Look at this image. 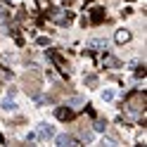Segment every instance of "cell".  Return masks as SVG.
Instances as JSON below:
<instances>
[{"instance_id":"6da1fadb","label":"cell","mask_w":147,"mask_h":147,"mask_svg":"<svg viewBox=\"0 0 147 147\" xmlns=\"http://www.w3.org/2000/svg\"><path fill=\"white\" fill-rule=\"evenodd\" d=\"M36 138H38V140H52L55 138V126L52 123H38L36 126Z\"/></svg>"},{"instance_id":"3957f363","label":"cell","mask_w":147,"mask_h":147,"mask_svg":"<svg viewBox=\"0 0 147 147\" xmlns=\"http://www.w3.org/2000/svg\"><path fill=\"white\" fill-rule=\"evenodd\" d=\"M55 142H57V145H62V147H67V145H74V138H71L69 133H62V135H57V133H55Z\"/></svg>"},{"instance_id":"9c48e42d","label":"cell","mask_w":147,"mask_h":147,"mask_svg":"<svg viewBox=\"0 0 147 147\" xmlns=\"http://www.w3.org/2000/svg\"><path fill=\"white\" fill-rule=\"evenodd\" d=\"M128 40H131V33H128L126 29H121L116 33V43H128Z\"/></svg>"},{"instance_id":"30bf717a","label":"cell","mask_w":147,"mask_h":147,"mask_svg":"<svg viewBox=\"0 0 147 147\" xmlns=\"http://www.w3.org/2000/svg\"><path fill=\"white\" fill-rule=\"evenodd\" d=\"M93 131H95V133H105V131H107V123H105V121H95V123H93Z\"/></svg>"},{"instance_id":"8992f818","label":"cell","mask_w":147,"mask_h":147,"mask_svg":"<svg viewBox=\"0 0 147 147\" xmlns=\"http://www.w3.org/2000/svg\"><path fill=\"white\" fill-rule=\"evenodd\" d=\"M102 19H105V10H102V7H95L93 14H90V22H93V24H102Z\"/></svg>"},{"instance_id":"52a82bcc","label":"cell","mask_w":147,"mask_h":147,"mask_svg":"<svg viewBox=\"0 0 147 147\" xmlns=\"http://www.w3.org/2000/svg\"><path fill=\"white\" fill-rule=\"evenodd\" d=\"M71 116H74V112H71V109H69L67 105L57 109V119H62V121H67V119H71Z\"/></svg>"},{"instance_id":"8fae6325","label":"cell","mask_w":147,"mask_h":147,"mask_svg":"<svg viewBox=\"0 0 147 147\" xmlns=\"http://www.w3.org/2000/svg\"><path fill=\"white\" fill-rule=\"evenodd\" d=\"M36 140H38V138H36V133H29V135H26V142H36Z\"/></svg>"},{"instance_id":"5b68a950","label":"cell","mask_w":147,"mask_h":147,"mask_svg":"<svg viewBox=\"0 0 147 147\" xmlns=\"http://www.w3.org/2000/svg\"><path fill=\"white\" fill-rule=\"evenodd\" d=\"M88 48L90 50H107V40L105 38H93V40L88 43Z\"/></svg>"},{"instance_id":"277c9868","label":"cell","mask_w":147,"mask_h":147,"mask_svg":"<svg viewBox=\"0 0 147 147\" xmlns=\"http://www.w3.org/2000/svg\"><path fill=\"white\" fill-rule=\"evenodd\" d=\"M83 105H86V100L81 97V95H74V97L67 100V107H71V109H78V107H83Z\"/></svg>"},{"instance_id":"ba28073f","label":"cell","mask_w":147,"mask_h":147,"mask_svg":"<svg viewBox=\"0 0 147 147\" xmlns=\"http://www.w3.org/2000/svg\"><path fill=\"white\" fill-rule=\"evenodd\" d=\"M100 97H102V100H105V102H112V100L116 97V93H114V90H112V88H105V90H102V93H100Z\"/></svg>"},{"instance_id":"7c38bea8","label":"cell","mask_w":147,"mask_h":147,"mask_svg":"<svg viewBox=\"0 0 147 147\" xmlns=\"http://www.w3.org/2000/svg\"><path fill=\"white\" fill-rule=\"evenodd\" d=\"M83 140H86V142H90V140H93V133H90V131H88V133H83Z\"/></svg>"},{"instance_id":"4fadbf2b","label":"cell","mask_w":147,"mask_h":147,"mask_svg":"<svg viewBox=\"0 0 147 147\" xmlns=\"http://www.w3.org/2000/svg\"><path fill=\"white\" fill-rule=\"evenodd\" d=\"M5 10H7V7H5L3 3H0V17H3V14H5Z\"/></svg>"},{"instance_id":"7a4b0ae2","label":"cell","mask_w":147,"mask_h":147,"mask_svg":"<svg viewBox=\"0 0 147 147\" xmlns=\"http://www.w3.org/2000/svg\"><path fill=\"white\" fill-rule=\"evenodd\" d=\"M3 109H5V112H12V114L19 109V105L14 102V95H7V97L3 100Z\"/></svg>"}]
</instances>
